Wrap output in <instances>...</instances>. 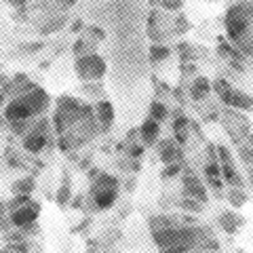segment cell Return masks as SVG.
I'll return each mask as SVG.
<instances>
[{"mask_svg":"<svg viewBox=\"0 0 253 253\" xmlns=\"http://www.w3.org/2000/svg\"><path fill=\"white\" fill-rule=\"evenodd\" d=\"M93 207L104 211L114 207V203L118 199V179L108 173H99L95 179H91V188H89Z\"/></svg>","mask_w":253,"mask_h":253,"instance_id":"277c9868","label":"cell"},{"mask_svg":"<svg viewBox=\"0 0 253 253\" xmlns=\"http://www.w3.org/2000/svg\"><path fill=\"white\" fill-rule=\"evenodd\" d=\"M72 207L76 209V207H83V196H76V199L72 201Z\"/></svg>","mask_w":253,"mask_h":253,"instance_id":"1f68e13d","label":"cell"},{"mask_svg":"<svg viewBox=\"0 0 253 253\" xmlns=\"http://www.w3.org/2000/svg\"><path fill=\"white\" fill-rule=\"evenodd\" d=\"M224 28L226 36L230 38V42H234V46L253 34V0H241L228 6L224 15Z\"/></svg>","mask_w":253,"mask_h":253,"instance_id":"3957f363","label":"cell"},{"mask_svg":"<svg viewBox=\"0 0 253 253\" xmlns=\"http://www.w3.org/2000/svg\"><path fill=\"white\" fill-rule=\"evenodd\" d=\"M169 55H171V49L169 46H165V44H152L150 46V59H152V63H161L165 59H169Z\"/></svg>","mask_w":253,"mask_h":253,"instance_id":"ffe728a7","label":"cell"},{"mask_svg":"<svg viewBox=\"0 0 253 253\" xmlns=\"http://www.w3.org/2000/svg\"><path fill=\"white\" fill-rule=\"evenodd\" d=\"M83 28V21H74V26H72V30L76 32V30H81Z\"/></svg>","mask_w":253,"mask_h":253,"instance_id":"d6a6232c","label":"cell"},{"mask_svg":"<svg viewBox=\"0 0 253 253\" xmlns=\"http://www.w3.org/2000/svg\"><path fill=\"white\" fill-rule=\"evenodd\" d=\"M217 224H219V228L224 230L226 234H236L243 228V224H245V217L243 215H239L236 211H221L219 213V217H217Z\"/></svg>","mask_w":253,"mask_h":253,"instance_id":"7c38bea8","label":"cell"},{"mask_svg":"<svg viewBox=\"0 0 253 253\" xmlns=\"http://www.w3.org/2000/svg\"><path fill=\"white\" fill-rule=\"evenodd\" d=\"M95 118H97V123H99V129L101 133H106L112 129V125H114V106H112V101H99L97 106H95Z\"/></svg>","mask_w":253,"mask_h":253,"instance_id":"8fae6325","label":"cell"},{"mask_svg":"<svg viewBox=\"0 0 253 253\" xmlns=\"http://www.w3.org/2000/svg\"><path fill=\"white\" fill-rule=\"evenodd\" d=\"M213 91H215L217 97L230 108H236V110H251L253 108L251 95L232 86L226 78H215V81H213Z\"/></svg>","mask_w":253,"mask_h":253,"instance_id":"5b68a950","label":"cell"},{"mask_svg":"<svg viewBox=\"0 0 253 253\" xmlns=\"http://www.w3.org/2000/svg\"><path fill=\"white\" fill-rule=\"evenodd\" d=\"M49 121L41 118L38 123H34V129H32L26 137H23V148L32 154H41L42 150L49 144Z\"/></svg>","mask_w":253,"mask_h":253,"instance_id":"52a82bcc","label":"cell"},{"mask_svg":"<svg viewBox=\"0 0 253 253\" xmlns=\"http://www.w3.org/2000/svg\"><path fill=\"white\" fill-rule=\"evenodd\" d=\"M192 253H199V251H192Z\"/></svg>","mask_w":253,"mask_h":253,"instance_id":"8d00e7d4","label":"cell"},{"mask_svg":"<svg viewBox=\"0 0 253 253\" xmlns=\"http://www.w3.org/2000/svg\"><path fill=\"white\" fill-rule=\"evenodd\" d=\"M205 177H207V179H217V177H221V165H219V163L207 161V165H205Z\"/></svg>","mask_w":253,"mask_h":253,"instance_id":"603a6c76","label":"cell"},{"mask_svg":"<svg viewBox=\"0 0 253 253\" xmlns=\"http://www.w3.org/2000/svg\"><path fill=\"white\" fill-rule=\"evenodd\" d=\"M241 158H243V163H249V165H253V148L249 150L247 146H241Z\"/></svg>","mask_w":253,"mask_h":253,"instance_id":"83f0119b","label":"cell"},{"mask_svg":"<svg viewBox=\"0 0 253 253\" xmlns=\"http://www.w3.org/2000/svg\"><path fill=\"white\" fill-rule=\"evenodd\" d=\"M38 215H41V203L30 201L28 205H23L21 209L13 211L11 215H9V221H11L13 226H17V228H26L30 224H36Z\"/></svg>","mask_w":253,"mask_h":253,"instance_id":"ba28073f","label":"cell"},{"mask_svg":"<svg viewBox=\"0 0 253 253\" xmlns=\"http://www.w3.org/2000/svg\"><path fill=\"white\" fill-rule=\"evenodd\" d=\"M59 6H72L74 4V0H55Z\"/></svg>","mask_w":253,"mask_h":253,"instance_id":"4dcf8cb0","label":"cell"},{"mask_svg":"<svg viewBox=\"0 0 253 253\" xmlns=\"http://www.w3.org/2000/svg\"><path fill=\"white\" fill-rule=\"evenodd\" d=\"M51 97L42 86H34L32 91L19 95V97L11 99L4 106V118H9V123L13 121H32L34 116L44 114V110L49 108Z\"/></svg>","mask_w":253,"mask_h":253,"instance_id":"6da1fadb","label":"cell"},{"mask_svg":"<svg viewBox=\"0 0 253 253\" xmlns=\"http://www.w3.org/2000/svg\"><path fill=\"white\" fill-rule=\"evenodd\" d=\"M173 135H175L179 146H184L186 141H188V118L181 114V112H177L175 114V121H173Z\"/></svg>","mask_w":253,"mask_h":253,"instance_id":"2e32d148","label":"cell"},{"mask_svg":"<svg viewBox=\"0 0 253 253\" xmlns=\"http://www.w3.org/2000/svg\"><path fill=\"white\" fill-rule=\"evenodd\" d=\"M221 179H224V184H228V188H241L243 186V177L239 175V171L234 169L232 163L221 165Z\"/></svg>","mask_w":253,"mask_h":253,"instance_id":"9a60e30c","label":"cell"},{"mask_svg":"<svg viewBox=\"0 0 253 253\" xmlns=\"http://www.w3.org/2000/svg\"><path fill=\"white\" fill-rule=\"evenodd\" d=\"M36 188V181H34V177H21V179H17L15 184L11 186V190H13V194L17 196V194H32V190Z\"/></svg>","mask_w":253,"mask_h":253,"instance_id":"d6986e66","label":"cell"},{"mask_svg":"<svg viewBox=\"0 0 253 253\" xmlns=\"http://www.w3.org/2000/svg\"><path fill=\"white\" fill-rule=\"evenodd\" d=\"M84 49H86V41H76V44H74V55H76V59L78 57H83V55H86L84 53Z\"/></svg>","mask_w":253,"mask_h":253,"instance_id":"f1b7e54d","label":"cell"},{"mask_svg":"<svg viewBox=\"0 0 253 253\" xmlns=\"http://www.w3.org/2000/svg\"><path fill=\"white\" fill-rule=\"evenodd\" d=\"M158 158H161V163L165 165V167H167V165L181 163V161H184V154H181L177 141H173V139H163L161 144H158Z\"/></svg>","mask_w":253,"mask_h":253,"instance_id":"30bf717a","label":"cell"},{"mask_svg":"<svg viewBox=\"0 0 253 253\" xmlns=\"http://www.w3.org/2000/svg\"><path fill=\"white\" fill-rule=\"evenodd\" d=\"M63 23H66V17H57V19H53V21H49L44 28H41V32L42 34H51V32H57Z\"/></svg>","mask_w":253,"mask_h":253,"instance_id":"484cf974","label":"cell"},{"mask_svg":"<svg viewBox=\"0 0 253 253\" xmlns=\"http://www.w3.org/2000/svg\"><path fill=\"white\" fill-rule=\"evenodd\" d=\"M95 112L89 104L70 97V95H61L57 99V110L53 114V129L57 131V135H63L72 129L74 125L86 121V118H93Z\"/></svg>","mask_w":253,"mask_h":253,"instance_id":"7a4b0ae2","label":"cell"},{"mask_svg":"<svg viewBox=\"0 0 253 253\" xmlns=\"http://www.w3.org/2000/svg\"><path fill=\"white\" fill-rule=\"evenodd\" d=\"M144 144H131V148H129V154L133 156V158H139V156H144Z\"/></svg>","mask_w":253,"mask_h":253,"instance_id":"4316f807","label":"cell"},{"mask_svg":"<svg viewBox=\"0 0 253 253\" xmlns=\"http://www.w3.org/2000/svg\"><path fill=\"white\" fill-rule=\"evenodd\" d=\"M150 2L163 6V9H167V11H177V9H181L184 0H150Z\"/></svg>","mask_w":253,"mask_h":253,"instance_id":"cb8c5ba5","label":"cell"},{"mask_svg":"<svg viewBox=\"0 0 253 253\" xmlns=\"http://www.w3.org/2000/svg\"><path fill=\"white\" fill-rule=\"evenodd\" d=\"M203 205H205V203H201V201L190 199V196H184V199L177 203V207L184 209V211H190V213H201V211H203Z\"/></svg>","mask_w":253,"mask_h":253,"instance_id":"7402d4cb","label":"cell"},{"mask_svg":"<svg viewBox=\"0 0 253 253\" xmlns=\"http://www.w3.org/2000/svg\"><path fill=\"white\" fill-rule=\"evenodd\" d=\"M167 116H169V108L163 101H152V106H150V118H154L156 123H163Z\"/></svg>","mask_w":253,"mask_h":253,"instance_id":"44dd1931","label":"cell"},{"mask_svg":"<svg viewBox=\"0 0 253 253\" xmlns=\"http://www.w3.org/2000/svg\"><path fill=\"white\" fill-rule=\"evenodd\" d=\"M211 93V83L207 76H196L192 84H190V97L194 101H203Z\"/></svg>","mask_w":253,"mask_h":253,"instance_id":"5bb4252c","label":"cell"},{"mask_svg":"<svg viewBox=\"0 0 253 253\" xmlns=\"http://www.w3.org/2000/svg\"><path fill=\"white\" fill-rule=\"evenodd\" d=\"M2 253H17V251H11V249H2Z\"/></svg>","mask_w":253,"mask_h":253,"instance_id":"836d02e7","label":"cell"},{"mask_svg":"<svg viewBox=\"0 0 253 253\" xmlns=\"http://www.w3.org/2000/svg\"><path fill=\"white\" fill-rule=\"evenodd\" d=\"M249 141H251V148H253V135H251V137H249Z\"/></svg>","mask_w":253,"mask_h":253,"instance_id":"d590c367","label":"cell"},{"mask_svg":"<svg viewBox=\"0 0 253 253\" xmlns=\"http://www.w3.org/2000/svg\"><path fill=\"white\" fill-rule=\"evenodd\" d=\"M74 72L83 83L101 81L106 76V61L95 53H86L74 61Z\"/></svg>","mask_w":253,"mask_h":253,"instance_id":"8992f818","label":"cell"},{"mask_svg":"<svg viewBox=\"0 0 253 253\" xmlns=\"http://www.w3.org/2000/svg\"><path fill=\"white\" fill-rule=\"evenodd\" d=\"M181 173V163L175 165H167L163 171H161V179H171V177H177Z\"/></svg>","mask_w":253,"mask_h":253,"instance_id":"d4e9b609","label":"cell"},{"mask_svg":"<svg viewBox=\"0 0 253 253\" xmlns=\"http://www.w3.org/2000/svg\"><path fill=\"white\" fill-rule=\"evenodd\" d=\"M158 135H161V123H156L154 118H146L139 126V137H141V141H144V146L156 144Z\"/></svg>","mask_w":253,"mask_h":253,"instance_id":"4fadbf2b","label":"cell"},{"mask_svg":"<svg viewBox=\"0 0 253 253\" xmlns=\"http://www.w3.org/2000/svg\"><path fill=\"white\" fill-rule=\"evenodd\" d=\"M226 199H228V203H230L234 209H241L243 205L247 203V194H245L243 188H228Z\"/></svg>","mask_w":253,"mask_h":253,"instance_id":"ac0fdd59","label":"cell"},{"mask_svg":"<svg viewBox=\"0 0 253 253\" xmlns=\"http://www.w3.org/2000/svg\"><path fill=\"white\" fill-rule=\"evenodd\" d=\"M249 181H251V188H253V171H251V175H249Z\"/></svg>","mask_w":253,"mask_h":253,"instance_id":"e575fe53","label":"cell"},{"mask_svg":"<svg viewBox=\"0 0 253 253\" xmlns=\"http://www.w3.org/2000/svg\"><path fill=\"white\" fill-rule=\"evenodd\" d=\"M6 2H9L11 6H17V9H19V6H26L28 0H6Z\"/></svg>","mask_w":253,"mask_h":253,"instance_id":"f546056e","label":"cell"},{"mask_svg":"<svg viewBox=\"0 0 253 253\" xmlns=\"http://www.w3.org/2000/svg\"><path fill=\"white\" fill-rule=\"evenodd\" d=\"M181 186H184V196H190V199H196L201 203L209 201L207 188L203 186V181L196 177L194 171H184V175H181Z\"/></svg>","mask_w":253,"mask_h":253,"instance_id":"9c48e42d","label":"cell"},{"mask_svg":"<svg viewBox=\"0 0 253 253\" xmlns=\"http://www.w3.org/2000/svg\"><path fill=\"white\" fill-rule=\"evenodd\" d=\"M70 199H72V181H70V175L68 173H63V179H61V186L57 190V205L59 207H66V205L70 203Z\"/></svg>","mask_w":253,"mask_h":253,"instance_id":"e0dca14e","label":"cell"}]
</instances>
